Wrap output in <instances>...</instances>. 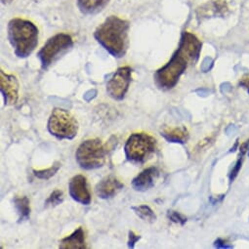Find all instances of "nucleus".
<instances>
[{
    "instance_id": "obj_1",
    "label": "nucleus",
    "mask_w": 249,
    "mask_h": 249,
    "mask_svg": "<svg viewBox=\"0 0 249 249\" xmlns=\"http://www.w3.org/2000/svg\"><path fill=\"white\" fill-rule=\"evenodd\" d=\"M201 50L199 39L190 33H184L180 45L170 61L155 73V82L161 89H172L188 66L196 62Z\"/></svg>"
},
{
    "instance_id": "obj_2",
    "label": "nucleus",
    "mask_w": 249,
    "mask_h": 249,
    "mask_svg": "<svg viewBox=\"0 0 249 249\" xmlns=\"http://www.w3.org/2000/svg\"><path fill=\"white\" fill-rule=\"evenodd\" d=\"M129 22L117 16H109L94 33L96 40L113 57L121 58L128 49Z\"/></svg>"
},
{
    "instance_id": "obj_3",
    "label": "nucleus",
    "mask_w": 249,
    "mask_h": 249,
    "mask_svg": "<svg viewBox=\"0 0 249 249\" xmlns=\"http://www.w3.org/2000/svg\"><path fill=\"white\" fill-rule=\"evenodd\" d=\"M8 39L19 58L29 57L38 44V29L28 20L15 18L8 24Z\"/></svg>"
},
{
    "instance_id": "obj_4",
    "label": "nucleus",
    "mask_w": 249,
    "mask_h": 249,
    "mask_svg": "<svg viewBox=\"0 0 249 249\" xmlns=\"http://www.w3.org/2000/svg\"><path fill=\"white\" fill-rule=\"evenodd\" d=\"M108 153V148L100 139L83 141L75 152V160L83 169L91 170L102 167Z\"/></svg>"
},
{
    "instance_id": "obj_5",
    "label": "nucleus",
    "mask_w": 249,
    "mask_h": 249,
    "mask_svg": "<svg viewBox=\"0 0 249 249\" xmlns=\"http://www.w3.org/2000/svg\"><path fill=\"white\" fill-rule=\"evenodd\" d=\"M48 131L59 140H71L77 135L76 119L64 108H54L47 124Z\"/></svg>"
},
{
    "instance_id": "obj_6",
    "label": "nucleus",
    "mask_w": 249,
    "mask_h": 249,
    "mask_svg": "<svg viewBox=\"0 0 249 249\" xmlns=\"http://www.w3.org/2000/svg\"><path fill=\"white\" fill-rule=\"evenodd\" d=\"M157 144L156 138L148 133H134L127 139L124 152L129 161L141 163L155 153Z\"/></svg>"
},
{
    "instance_id": "obj_7",
    "label": "nucleus",
    "mask_w": 249,
    "mask_h": 249,
    "mask_svg": "<svg viewBox=\"0 0 249 249\" xmlns=\"http://www.w3.org/2000/svg\"><path fill=\"white\" fill-rule=\"evenodd\" d=\"M72 45V38L67 34H58L50 37L37 54L42 69L45 70L50 67L58 57L69 50Z\"/></svg>"
},
{
    "instance_id": "obj_8",
    "label": "nucleus",
    "mask_w": 249,
    "mask_h": 249,
    "mask_svg": "<svg viewBox=\"0 0 249 249\" xmlns=\"http://www.w3.org/2000/svg\"><path fill=\"white\" fill-rule=\"evenodd\" d=\"M131 74L130 67H121L113 73L107 84V92L112 99L120 101L125 97L131 82Z\"/></svg>"
},
{
    "instance_id": "obj_9",
    "label": "nucleus",
    "mask_w": 249,
    "mask_h": 249,
    "mask_svg": "<svg viewBox=\"0 0 249 249\" xmlns=\"http://www.w3.org/2000/svg\"><path fill=\"white\" fill-rule=\"evenodd\" d=\"M69 192L71 198L83 205H89L92 201L87 179L83 175L73 176L69 183Z\"/></svg>"
},
{
    "instance_id": "obj_10",
    "label": "nucleus",
    "mask_w": 249,
    "mask_h": 249,
    "mask_svg": "<svg viewBox=\"0 0 249 249\" xmlns=\"http://www.w3.org/2000/svg\"><path fill=\"white\" fill-rule=\"evenodd\" d=\"M0 90H1L6 106L17 103L19 98V83L16 76L1 71L0 72Z\"/></svg>"
},
{
    "instance_id": "obj_11",
    "label": "nucleus",
    "mask_w": 249,
    "mask_h": 249,
    "mask_svg": "<svg viewBox=\"0 0 249 249\" xmlns=\"http://www.w3.org/2000/svg\"><path fill=\"white\" fill-rule=\"evenodd\" d=\"M124 185L114 176H107L96 186V194L100 198L107 199L113 197Z\"/></svg>"
},
{
    "instance_id": "obj_12",
    "label": "nucleus",
    "mask_w": 249,
    "mask_h": 249,
    "mask_svg": "<svg viewBox=\"0 0 249 249\" xmlns=\"http://www.w3.org/2000/svg\"><path fill=\"white\" fill-rule=\"evenodd\" d=\"M160 172L156 167H149L139 173L132 181V187L139 192H146L155 186Z\"/></svg>"
},
{
    "instance_id": "obj_13",
    "label": "nucleus",
    "mask_w": 249,
    "mask_h": 249,
    "mask_svg": "<svg viewBox=\"0 0 249 249\" xmlns=\"http://www.w3.org/2000/svg\"><path fill=\"white\" fill-rule=\"evenodd\" d=\"M228 12V6L224 0H213L197 9L199 18H209L213 16H225Z\"/></svg>"
},
{
    "instance_id": "obj_14",
    "label": "nucleus",
    "mask_w": 249,
    "mask_h": 249,
    "mask_svg": "<svg viewBox=\"0 0 249 249\" xmlns=\"http://www.w3.org/2000/svg\"><path fill=\"white\" fill-rule=\"evenodd\" d=\"M59 248L61 249H85V232L82 227L77 228L71 234L66 236L60 241Z\"/></svg>"
},
{
    "instance_id": "obj_15",
    "label": "nucleus",
    "mask_w": 249,
    "mask_h": 249,
    "mask_svg": "<svg viewBox=\"0 0 249 249\" xmlns=\"http://www.w3.org/2000/svg\"><path fill=\"white\" fill-rule=\"evenodd\" d=\"M161 135L169 142L184 144L189 137L188 131L185 127H165L161 130Z\"/></svg>"
},
{
    "instance_id": "obj_16",
    "label": "nucleus",
    "mask_w": 249,
    "mask_h": 249,
    "mask_svg": "<svg viewBox=\"0 0 249 249\" xmlns=\"http://www.w3.org/2000/svg\"><path fill=\"white\" fill-rule=\"evenodd\" d=\"M109 0H77V5L81 12L85 14H93L101 11Z\"/></svg>"
},
{
    "instance_id": "obj_17",
    "label": "nucleus",
    "mask_w": 249,
    "mask_h": 249,
    "mask_svg": "<svg viewBox=\"0 0 249 249\" xmlns=\"http://www.w3.org/2000/svg\"><path fill=\"white\" fill-rule=\"evenodd\" d=\"M14 205L19 214V221L23 222L29 220L31 215V206L28 196H16L14 198Z\"/></svg>"
},
{
    "instance_id": "obj_18",
    "label": "nucleus",
    "mask_w": 249,
    "mask_h": 249,
    "mask_svg": "<svg viewBox=\"0 0 249 249\" xmlns=\"http://www.w3.org/2000/svg\"><path fill=\"white\" fill-rule=\"evenodd\" d=\"M134 212L144 221L153 223L157 220V216L155 212L152 210V208L148 205H139V206H134L132 207Z\"/></svg>"
},
{
    "instance_id": "obj_19",
    "label": "nucleus",
    "mask_w": 249,
    "mask_h": 249,
    "mask_svg": "<svg viewBox=\"0 0 249 249\" xmlns=\"http://www.w3.org/2000/svg\"><path fill=\"white\" fill-rule=\"evenodd\" d=\"M61 167V163L60 162H55L52 166H50L49 168L47 169H41V170H36V169H34L33 172L35 174L36 177H37L38 179H41V180H48L50 179L51 177H53L60 169Z\"/></svg>"
},
{
    "instance_id": "obj_20",
    "label": "nucleus",
    "mask_w": 249,
    "mask_h": 249,
    "mask_svg": "<svg viewBox=\"0 0 249 249\" xmlns=\"http://www.w3.org/2000/svg\"><path fill=\"white\" fill-rule=\"evenodd\" d=\"M64 200V193L60 190H55L51 193V195L49 196V197L47 198L45 204L46 205H52V206H56L60 203H62Z\"/></svg>"
},
{
    "instance_id": "obj_21",
    "label": "nucleus",
    "mask_w": 249,
    "mask_h": 249,
    "mask_svg": "<svg viewBox=\"0 0 249 249\" xmlns=\"http://www.w3.org/2000/svg\"><path fill=\"white\" fill-rule=\"evenodd\" d=\"M168 217L171 221H173L175 223H180L181 225H184L185 222L187 221L184 216H182L181 214H179L178 212H175V211H169Z\"/></svg>"
},
{
    "instance_id": "obj_22",
    "label": "nucleus",
    "mask_w": 249,
    "mask_h": 249,
    "mask_svg": "<svg viewBox=\"0 0 249 249\" xmlns=\"http://www.w3.org/2000/svg\"><path fill=\"white\" fill-rule=\"evenodd\" d=\"M140 238H141V236H140V235H138V234H136L134 231H129L128 246H129L130 248H133V247L135 246V243H136Z\"/></svg>"
},
{
    "instance_id": "obj_23",
    "label": "nucleus",
    "mask_w": 249,
    "mask_h": 249,
    "mask_svg": "<svg viewBox=\"0 0 249 249\" xmlns=\"http://www.w3.org/2000/svg\"><path fill=\"white\" fill-rule=\"evenodd\" d=\"M239 84H240L241 86H243L244 88H246L247 91L249 92V74L244 75V76L241 78Z\"/></svg>"
},
{
    "instance_id": "obj_24",
    "label": "nucleus",
    "mask_w": 249,
    "mask_h": 249,
    "mask_svg": "<svg viewBox=\"0 0 249 249\" xmlns=\"http://www.w3.org/2000/svg\"><path fill=\"white\" fill-rule=\"evenodd\" d=\"M3 2H5V0H3Z\"/></svg>"
}]
</instances>
